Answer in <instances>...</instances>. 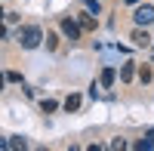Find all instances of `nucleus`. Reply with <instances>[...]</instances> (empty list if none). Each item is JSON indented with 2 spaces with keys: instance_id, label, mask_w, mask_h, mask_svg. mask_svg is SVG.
Here are the masks:
<instances>
[{
  "instance_id": "5",
  "label": "nucleus",
  "mask_w": 154,
  "mask_h": 151,
  "mask_svg": "<svg viewBox=\"0 0 154 151\" xmlns=\"http://www.w3.org/2000/svg\"><path fill=\"white\" fill-rule=\"evenodd\" d=\"M77 25H80V31H96V19H93V12H83V16L77 19Z\"/></svg>"
},
{
  "instance_id": "4",
  "label": "nucleus",
  "mask_w": 154,
  "mask_h": 151,
  "mask_svg": "<svg viewBox=\"0 0 154 151\" xmlns=\"http://www.w3.org/2000/svg\"><path fill=\"white\" fill-rule=\"evenodd\" d=\"M130 40H133L136 46H151V37H148V31H142V25H139V28L130 34Z\"/></svg>"
},
{
  "instance_id": "9",
  "label": "nucleus",
  "mask_w": 154,
  "mask_h": 151,
  "mask_svg": "<svg viewBox=\"0 0 154 151\" xmlns=\"http://www.w3.org/2000/svg\"><path fill=\"white\" fill-rule=\"evenodd\" d=\"M114 77H117V74H114V68H105V71H102V86H111Z\"/></svg>"
},
{
  "instance_id": "16",
  "label": "nucleus",
  "mask_w": 154,
  "mask_h": 151,
  "mask_svg": "<svg viewBox=\"0 0 154 151\" xmlns=\"http://www.w3.org/2000/svg\"><path fill=\"white\" fill-rule=\"evenodd\" d=\"M3 83H6V77H3V74H0V90H3Z\"/></svg>"
},
{
  "instance_id": "18",
  "label": "nucleus",
  "mask_w": 154,
  "mask_h": 151,
  "mask_svg": "<svg viewBox=\"0 0 154 151\" xmlns=\"http://www.w3.org/2000/svg\"><path fill=\"white\" fill-rule=\"evenodd\" d=\"M126 3H139V0H126Z\"/></svg>"
},
{
  "instance_id": "15",
  "label": "nucleus",
  "mask_w": 154,
  "mask_h": 151,
  "mask_svg": "<svg viewBox=\"0 0 154 151\" xmlns=\"http://www.w3.org/2000/svg\"><path fill=\"white\" fill-rule=\"evenodd\" d=\"M3 37H6V28H3V25H0V40H3Z\"/></svg>"
},
{
  "instance_id": "12",
  "label": "nucleus",
  "mask_w": 154,
  "mask_h": 151,
  "mask_svg": "<svg viewBox=\"0 0 154 151\" xmlns=\"http://www.w3.org/2000/svg\"><path fill=\"white\" fill-rule=\"evenodd\" d=\"M59 46V37L56 34H46V49H56Z\"/></svg>"
},
{
  "instance_id": "11",
  "label": "nucleus",
  "mask_w": 154,
  "mask_h": 151,
  "mask_svg": "<svg viewBox=\"0 0 154 151\" xmlns=\"http://www.w3.org/2000/svg\"><path fill=\"white\" fill-rule=\"evenodd\" d=\"M9 148H28V142H25L22 136H12V139H9Z\"/></svg>"
},
{
  "instance_id": "19",
  "label": "nucleus",
  "mask_w": 154,
  "mask_h": 151,
  "mask_svg": "<svg viewBox=\"0 0 154 151\" xmlns=\"http://www.w3.org/2000/svg\"><path fill=\"white\" fill-rule=\"evenodd\" d=\"M0 16H3V9H0Z\"/></svg>"
},
{
  "instance_id": "7",
  "label": "nucleus",
  "mask_w": 154,
  "mask_h": 151,
  "mask_svg": "<svg viewBox=\"0 0 154 151\" xmlns=\"http://www.w3.org/2000/svg\"><path fill=\"white\" fill-rule=\"evenodd\" d=\"M77 108H80V96H77V93H71V96L65 99V111L71 114V111H77Z\"/></svg>"
},
{
  "instance_id": "3",
  "label": "nucleus",
  "mask_w": 154,
  "mask_h": 151,
  "mask_svg": "<svg viewBox=\"0 0 154 151\" xmlns=\"http://www.w3.org/2000/svg\"><path fill=\"white\" fill-rule=\"evenodd\" d=\"M133 19H136V25H151L154 22V6H139L136 12H133Z\"/></svg>"
},
{
  "instance_id": "2",
  "label": "nucleus",
  "mask_w": 154,
  "mask_h": 151,
  "mask_svg": "<svg viewBox=\"0 0 154 151\" xmlns=\"http://www.w3.org/2000/svg\"><path fill=\"white\" fill-rule=\"evenodd\" d=\"M59 28H62V34L68 37V40H80V25H77V19H71V16H62V22H59Z\"/></svg>"
},
{
  "instance_id": "10",
  "label": "nucleus",
  "mask_w": 154,
  "mask_h": 151,
  "mask_svg": "<svg viewBox=\"0 0 154 151\" xmlns=\"http://www.w3.org/2000/svg\"><path fill=\"white\" fill-rule=\"evenodd\" d=\"M151 77H154V74H151V68H148V65L139 68V80H142V83H151Z\"/></svg>"
},
{
  "instance_id": "17",
  "label": "nucleus",
  "mask_w": 154,
  "mask_h": 151,
  "mask_svg": "<svg viewBox=\"0 0 154 151\" xmlns=\"http://www.w3.org/2000/svg\"><path fill=\"white\" fill-rule=\"evenodd\" d=\"M0 148H9V142H3V139H0Z\"/></svg>"
},
{
  "instance_id": "13",
  "label": "nucleus",
  "mask_w": 154,
  "mask_h": 151,
  "mask_svg": "<svg viewBox=\"0 0 154 151\" xmlns=\"http://www.w3.org/2000/svg\"><path fill=\"white\" fill-rule=\"evenodd\" d=\"M6 80H9V83H22V74H19V71H9Z\"/></svg>"
},
{
  "instance_id": "1",
  "label": "nucleus",
  "mask_w": 154,
  "mask_h": 151,
  "mask_svg": "<svg viewBox=\"0 0 154 151\" xmlns=\"http://www.w3.org/2000/svg\"><path fill=\"white\" fill-rule=\"evenodd\" d=\"M16 40H19L25 49H34V46H40V40H43V31L37 28V25H25V28H19Z\"/></svg>"
},
{
  "instance_id": "6",
  "label": "nucleus",
  "mask_w": 154,
  "mask_h": 151,
  "mask_svg": "<svg viewBox=\"0 0 154 151\" xmlns=\"http://www.w3.org/2000/svg\"><path fill=\"white\" fill-rule=\"evenodd\" d=\"M133 74H136V65H133V62H126V65L120 68V80H123V83H130V80H133Z\"/></svg>"
},
{
  "instance_id": "14",
  "label": "nucleus",
  "mask_w": 154,
  "mask_h": 151,
  "mask_svg": "<svg viewBox=\"0 0 154 151\" xmlns=\"http://www.w3.org/2000/svg\"><path fill=\"white\" fill-rule=\"evenodd\" d=\"M86 6L93 9V12H99V0H86Z\"/></svg>"
},
{
  "instance_id": "8",
  "label": "nucleus",
  "mask_w": 154,
  "mask_h": 151,
  "mask_svg": "<svg viewBox=\"0 0 154 151\" xmlns=\"http://www.w3.org/2000/svg\"><path fill=\"white\" fill-rule=\"evenodd\" d=\"M56 108H59V102H56V99H43V102H40V111H43V114H53Z\"/></svg>"
}]
</instances>
